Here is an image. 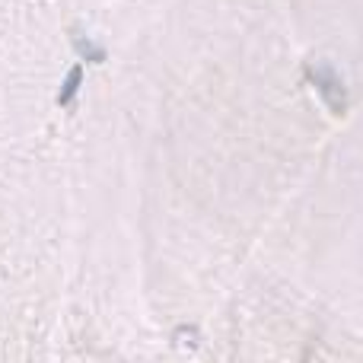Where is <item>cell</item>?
I'll return each mask as SVG.
<instances>
[{
    "mask_svg": "<svg viewBox=\"0 0 363 363\" xmlns=\"http://www.w3.org/2000/svg\"><path fill=\"white\" fill-rule=\"evenodd\" d=\"M309 77L319 86V93L328 99V106L335 108V115L345 112V83H341V77L332 67H309Z\"/></svg>",
    "mask_w": 363,
    "mask_h": 363,
    "instance_id": "obj_1",
    "label": "cell"
},
{
    "mask_svg": "<svg viewBox=\"0 0 363 363\" xmlns=\"http://www.w3.org/2000/svg\"><path fill=\"white\" fill-rule=\"evenodd\" d=\"M80 83H83V67H80V64H77V67H70L67 80L61 83V93H57V106H61V108L74 106L77 93H80Z\"/></svg>",
    "mask_w": 363,
    "mask_h": 363,
    "instance_id": "obj_2",
    "label": "cell"
},
{
    "mask_svg": "<svg viewBox=\"0 0 363 363\" xmlns=\"http://www.w3.org/2000/svg\"><path fill=\"white\" fill-rule=\"evenodd\" d=\"M77 51H80L83 57H89V61H106V48H99V45H93V42H83V38H77Z\"/></svg>",
    "mask_w": 363,
    "mask_h": 363,
    "instance_id": "obj_3",
    "label": "cell"
}]
</instances>
